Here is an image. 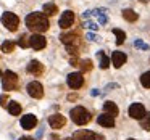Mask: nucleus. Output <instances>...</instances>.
Returning a JSON list of instances; mask_svg holds the SVG:
<instances>
[{
	"mask_svg": "<svg viewBox=\"0 0 150 140\" xmlns=\"http://www.w3.org/2000/svg\"><path fill=\"white\" fill-rule=\"evenodd\" d=\"M26 90H28V94H29L33 98H42L44 97V87H42V84L37 82V81L29 82L28 87H26Z\"/></svg>",
	"mask_w": 150,
	"mask_h": 140,
	"instance_id": "39448f33",
	"label": "nucleus"
},
{
	"mask_svg": "<svg viewBox=\"0 0 150 140\" xmlns=\"http://www.w3.org/2000/svg\"><path fill=\"white\" fill-rule=\"evenodd\" d=\"M144 114H145V108L142 103H132L129 106V116L132 119H140V117H144Z\"/></svg>",
	"mask_w": 150,
	"mask_h": 140,
	"instance_id": "9b49d317",
	"label": "nucleus"
},
{
	"mask_svg": "<svg viewBox=\"0 0 150 140\" xmlns=\"http://www.w3.org/2000/svg\"><path fill=\"white\" fill-rule=\"evenodd\" d=\"M73 23H74V13H73L71 10L63 11L62 16H60L58 26L62 27V29H68V27H71V26H73Z\"/></svg>",
	"mask_w": 150,
	"mask_h": 140,
	"instance_id": "0eeeda50",
	"label": "nucleus"
},
{
	"mask_svg": "<svg viewBox=\"0 0 150 140\" xmlns=\"http://www.w3.org/2000/svg\"><path fill=\"white\" fill-rule=\"evenodd\" d=\"M2 24H4L8 31H11V32H13V31H16L18 26H20V18H18L15 13L5 11V13L2 15Z\"/></svg>",
	"mask_w": 150,
	"mask_h": 140,
	"instance_id": "20e7f679",
	"label": "nucleus"
},
{
	"mask_svg": "<svg viewBox=\"0 0 150 140\" xmlns=\"http://www.w3.org/2000/svg\"><path fill=\"white\" fill-rule=\"evenodd\" d=\"M126 60H127L126 53H123V52H120V50H116V52L111 53L110 61H113V66H115V68H121V66L126 63Z\"/></svg>",
	"mask_w": 150,
	"mask_h": 140,
	"instance_id": "ddd939ff",
	"label": "nucleus"
},
{
	"mask_svg": "<svg viewBox=\"0 0 150 140\" xmlns=\"http://www.w3.org/2000/svg\"><path fill=\"white\" fill-rule=\"evenodd\" d=\"M98 94H100V92H98V90H97V89H94V90H92V92H91V95H92V97H97V95H98Z\"/></svg>",
	"mask_w": 150,
	"mask_h": 140,
	"instance_id": "72a5a7b5",
	"label": "nucleus"
},
{
	"mask_svg": "<svg viewBox=\"0 0 150 140\" xmlns=\"http://www.w3.org/2000/svg\"><path fill=\"white\" fill-rule=\"evenodd\" d=\"M49 124H50L52 129H62V127L66 124V117L63 116V114H60V113L52 114V116H49Z\"/></svg>",
	"mask_w": 150,
	"mask_h": 140,
	"instance_id": "9d476101",
	"label": "nucleus"
},
{
	"mask_svg": "<svg viewBox=\"0 0 150 140\" xmlns=\"http://www.w3.org/2000/svg\"><path fill=\"white\" fill-rule=\"evenodd\" d=\"M69 116H71L73 122L78 124V126H84L91 121V113L86 110L84 106H76L69 111Z\"/></svg>",
	"mask_w": 150,
	"mask_h": 140,
	"instance_id": "f03ea898",
	"label": "nucleus"
},
{
	"mask_svg": "<svg viewBox=\"0 0 150 140\" xmlns=\"http://www.w3.org/2000/svg\"><path fill=\"white\" fill-rule=\"evenodd\" d=\"M60 40L66 47H78L79 45V36L76 32H65L60 36Z\"/></svg>",
	"mask_w": 150,
	"mask_h": 140,
	"instance_id": "1a4fd4ad",
	"label": "nucleus"
},
{
	"mask_svg": "<svg viewBox=\"0 0 150 140\" xmlns=\"http://www.w3.org/2000/svg\"><path fill=\"white\" fill-rule=\"evenodd\" d=\"M26 26H28V29H31L33 32L40 34V32H45V31L49 29L50 23H49V20H47V16L44 13L34 11V13H29L26 16Z\"/></svg>",
	"mask_w": 150,
	"mask_h": 140,
	"instance_id": "f257e3e1",
	"label": "nucleus"
},
{
	"mask_svg": "<svg viewBox=\"0 0 150 140\" xmlns=\"http://www.w3.org/2000/svg\"><path fill=\"white\" fill-rule=\"evenodd\" d=\"M2 87L4 90L7 92H11L18 87V76L15 74L13 71H5L2 74Z\"/></svg>",
	"mask_w": 150,
	"mask_h": 140,
	"instance_id": "7ed1b4c3",
	"label": "nucleus"
},
{
	"mask_svg": "<svg viewBox=\"0 0 150 140\" xmlns=\"http://www.w3.org/2000/svg\"><path fill=\"white\" fill-rule=\"evenodd\" d=\"M113 34H115V37H116V45H121V44L126 40V34H124V31L113 29Z\"/></svg>",
	"mask_w": 150,
	"mask_h": 140,
	"instance_id": "4be33fe9",
	"label": "nucleus"
},
{
	"mask_svg": "<svg viewBox=\"0 0 150 140\" xmlns=\"http://www.w3.org/2000/svg\"><path fill=\"white\" fill-rule=\"evenodd\" d=\"M97 137V134L92 132V130H86V129H81V130H76L73 134V140H94Z\"/></svg>",
	"mask_w": 150,
	"mask_h": 140,
	"instance_id": "f8f14e48",
	"label": "nucleus"
},
{
	"mask_svg": "<svg viewBox=\"0 0 150 140\" xmlns=\"http://www.w3.org/2000/svg\"><path fill=\"white\" fill-rule=\"evenodd\" d=\"M103 111L107 114H110V116H118V113H120V110H118V106L113 103V101H105L103 103Z\"/></svg>",
	"mask_w": 150,
	"mask_h": 140,
	"instance_id": "f3484780",
	"label": "nucleus"
},
{
	"mask_svg": "<svg viewBox=\"0 0 150 140\" xmlns=\"http://www.w3.org/2000/svg\"><path fill=\"white\" fill-rule=\"evenodd\" d=\"M2 74H4V72H2V71H0V76H2Z\"/></svg>",
	"mask_w": 150,
	"mask_h": 140,
	"instance_id": "58836bf2",
	"label": "nucleus"
},
{
	"mask_svg": "<svg viewBox=\"0 0 150 140\" xmlns=\"http://www.w3.org/2000/svg\"><path fill=\"white\" fill-rule=\"evenodd\" d=\"M97 15H98V23H100V24H105V23H107V16H105V15L98 13V10H97Z\"/></svg>",
	"mask_w": 150,
	"mask_h": 140,
	"instance_id": "c756f323",
	"label": "nucleus"
},
{
	"mask_svg": "<svg viewBox=\"0 0 150 140\" xmlns=\"http://www.w3.org/2000/svg\"><path fill=\"white\" fill-rule=\"evenodd\" d=\"M58 13V8L55 4H45L44 5V15L45 16H53V15Z\"/></svg>",
	"mask_w": 150,
	"mask_h": 140,
	"instance_id": "aec40b11",
	"label": "nucleus"
},
{
	"mask_svg": "<svg viewBox=\"0 0 150 140\" xmlns=\"http://www.w3.org/2000/svg\"><path fill=\"white\" fill-rule=\"evenodd\" d=\"M140 84H142L145 89H150V71L144 72V74L140 76Z\"/></svg>",
	"mask_w": 150,
	"mask_h": 140,
	"instance_id": "a878e982",
	"label": "nucleus"
},
{
	"mask_svg": "<svg viewBox=\"0 0 150 140\" xmlns=\"http://www.w3.org/2000/svg\"><path fill=\"white\" fill-rule=\"evenodd\" d=\"M86 26H87L89 27V29H97V24H95V23H92V21H87V23H86Z\"/></svg>",
	"mask_w": 150,
	"mask_h": 140,
	"instance_id": "7c9ffc66",
	"label": "nucleus"
},
{
	"mask_svg": "<svg viewBox=\"0 0 150 140\" xmlns=\"http://www.w3.org/2000/svg\"><path fill=\"white\" fill-rule=\"evenodd\" d=\"M18 140H36V139H31V137H21V139H18Z\"/></svg>",
	"mask_w": 150,
	"mask_h": 140,
	"instance_id": "f704fd0d",
	"label": "nucleus"
},
{
	"mask_svg": "<svg viewBox=\"0 0 150 140\" xmlns=\"http://www.w3.org/2000/svg\"><path fill=\"white\" fill-rule=\"evenodd\" d=\"M140 127L144 130H150V113H145L144 117H140Z\"/></svg>",
	"mask_w": 150,
	"mask_h": 140,
	"instance_id": "b1692460",
	"label": "nucleus"
},
{
	"mask_svg": "<svg viewBox=\"0 0 150 140\" xmlns=\"http://www.w3.org/2000/svg\"><path fill=\"white\" fill-rule=\"evenodd\" d=\"M7 108H8V113H10L11 116H18V114L21 113V105L18 103V101H8Z\"/></svg>",
	"mask_w": 150,
	"mask_h": 140,
	"instance_id": "a211bd4d",
	"label": "nucleus"
},
{
	"mask_svg": "<svg viewBox=\"0 0 150 140\" xmlns=\"http://www.w3.org/2000/svg\"><path fill=\"white\" fill-rule=\"evenodd\" d=\"M127 140H136V139H127Z\"/></svg>",
	"mask_w": 150,
	"mask_h": 140,
	"instance_id": "4c0bfd02",
	"label": "nucleus"
},
{
	"mask_svg": "<svg viewBox=\"0 0 150 140\" xmlns=\"http://www.w3.org/2000/svg\"><path fill=\"white\" fill-rule=\"evenodd\" d=\"M65 140H73V139H71V137H68V139H65Z\"/></svg>",
	"mask_w": 150,
	"mask_h": 140,
	"instance_id": "e433bc0d",
	"label": "nucleus"
},
{
	"mask_svg": "<svg viewBox=\"0 0 150 140\" xmlns=\"http://www.w3.org/2000/svg\"><path fill=\"white\" fill-rule=\"evenodd\" d=\"M28 72L33 76H40L44 72V65L40 61H37V60H33V61H29V65H28Z\"/></svg>",
	"mask_w": 150,
	"mask_h": 140,
	"instance_id": "4468645a",
	"label": "nucleus"
},
{
	"mask_svg": "<svg viewBox=\"0 0 150 140\" xmlns=\"http://www.w3.org/2000/svg\"><path fill=\"white\" fill-rule=\"evenodd\" d=\"M18 45H20L21 49H28V47H29V36L23 34V36L18 39Z\"/></svg>",
	"mask_w": 150,
	"mask_h": 140,
	"instance_id": "bb28decb",
	"label": "nucleus"
},
{
	"mask_svg": "<svg viewBox=\"0 0 150 140\" xmlns=\"http://www.w3.org/2000/svg\"><path fill=\"white\" fill-rule=\"evenodd\" d=\"M36 124H37V117L34 116V114H26V116L21 117V127H23V129H26V130L34 129V127H36Z\"/></svg>",
	"mask_w": 150,
	"mask_h": 140,
	"instance_id": "2eb2a0df",
	"label": "nucleus"
},
{
	"mask_svg": "<svg viewBox=\"0 0 150 140\" xmlns=\"http://www.w3.org/2000/svg\"><path fill=\"white\" fill-rule=\"evenodd\" d=\"M134 47H136V49H140V50H149V49H150V45H147V44H144L140 39L134 40Z\"/></svg>",
	"mask_w": 150,
	"mask_h": 140,
	"instance_id": "cd10ccee",
	"label": "nucleus"
},
{
	"mask_svg": "<svg viewBox=\"0 0 150 140\" xmlns=\"http://www.w3.org/2000/svg\"><path fill=\"white\" fill-rule=\"evenodd\" d=\"M8 105V97L7 95H0V106H7Z\"/></svg>",
	"mask_w": 150,
	"mask_h": 140,
	"instance_id": "c85d7f7f",
	"label": "nucleus"
},
{
	"mask_svg": "<svg viewBox=\"0 0 150 140\" xmlns=\"http://www.w3.org/2000/svg\"><path fill=\"white\" fill-rule=\"evenodd\" d=\"M118 87H120V85H118V84H108V85H107V87H105V89H107V90H110V89H118Z\"/></svg>",
	"mask_w": 150,
	"mask_h": 140,
	"instance_id": "473e14b6",
	"label": "nucleus"
},
{
	"mask_svg": "<svg viewBox=\"0 0 150 140\" xmlns=\"http://www.w3.org/2000/svg\"><path fill=\"white\" fill-rule=\"evenodd\" d=\"M47 45V39L42 36V34H33L29 37V47L34 50H42L45 49Z\"/></svg>",
	"mask_w": 150,
	"mask_h": 140,
	"instance_id": "423d86ee",
	"label": "nucleus"
},
{
	"mask_svg": "<svg viewBox=\"0 0 150 140\" xmlns=\"http://www.w3.org/2000/svg\"><path fill=\"white\" fill-rule=\"evenodd\" d=\"M66 82H68V85L71 89H81L84 85V77H82L81 72H71L66 77Z\"/></svg>",
	"mask_w": 150,
	"mask_h": 140,
	"instance_id": "6e6552de",
	"label": "nucleus"
},
{
	"mask_svg": "<svg viewBox=\"0 0 150 140\" xmlns=\"http://www.w3.org/2000/svg\"><path fill=\"white\" fill-rule=\"evenodd\" d=\"M15 45H16V44L11 42V40H5V42L2 44V52L4 53H11L15 50Z\"/></svg>",
	"mask_w": 150,
	"mask_h": 140,
	"instance_id": "5701e85b",
	"label": "nucleus"
},
{
	"mask_svg": "<svg viewBox=\"0 0 150 140\" xmlns=\"http://www.w3.org/2000/svg\"><path fill=\"white\" fill-rule=\"evenodd\" d=\"M78 66L81 68V71H84V72H89V71L92 69V61H91V60H81Z\"/></svg>",
	"mask_w": 150,
	"mask_h": 140,
	"instance_id": "393cba45",
	"label": "nucleus"
},
{
	"mask_svg": "<svg viewBox=\"0 0 150 140\" xmlns=\"http://www.w3.org/2000/svg\"><path fill=\"white\" fill-rule=\"evenodd\" d=\"M97 56H100V68L102 69H107L108 66H110V58H108L107 55H105V52H97Z\"/></svg>",
	"mask_w": 150,
	"mask_h": 140,
	"instance_id": "412c9836",
	"label": "nucleus"
},
{
	"mask_svg": "<svg viewBox=\"0 0 150 140\" xmlns=\"http://www.w3.org/2000/svg\"><path fill=\"white\" fill-rule=\"evenodd\" d=\"M87 39L89 40H97V36H95V34H92V32H89L87 34Z\"/></svg>",
	"mask_w": 150,
	"mask_h": 140,
	"instance_id": "2f4dec72",
	"label": "nucleus"
},
{
	"mask_svg": "<svg viewBox=\"0 0 150 140\" xmlns=\"http://www.w3.org/2000/svg\"><path fill=\"white\" fill-rule=\"evenodd\" d=\"M97 122L103 127H113L115 126V117L110 116V114H107V113H103L97 117Z\"/></svg>",
	"mask_w": 150,
	"mask_h": 140,
	"instance_id": "dca6fc26",
	"label": "nucleus"
},
{
	"mask_svg": "<svg viewBox=\"0 0 150 140\" xmlns=\"http://www.w3.org/2000/svg\"><path fill=\"white\" fill-rule=\"evenodd\" d=\"M123 18L126 21H129V23H134V21H137L139 15H137L134 10H131V8H126V10H123Z\"/></svg>",
	"mask_w": 150,
	"mask_h": 140,
	"instance_id": "6ab92c4d",
	"label": "nucleus"
},
{
	"mask_svg": "<svg viewBox=\"0 0 150 140\" xmlns=\"http://www.w3.org/2000/svg\"><path fill=\"white\" fill-rule=\"evenodd\" d=\"M95 140H105V137L103 135H97V137H95Z\"/></svg>",
	"mask_w": 150,
	"mask_h": 140,
	"instance_id": "c9c22d12",
	"label": "nucleus"
}]
</instances>
